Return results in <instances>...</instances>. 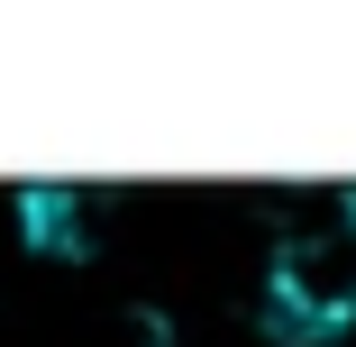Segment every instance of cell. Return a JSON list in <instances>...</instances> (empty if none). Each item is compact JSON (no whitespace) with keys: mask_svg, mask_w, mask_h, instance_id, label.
Segmentation results:
<instances>
[{"mask_svg":"<svg viewBox=\"0 0 356 347\" xmlns=\"http://www.w3.org/2000/svg\"><path fill=\"white\" fill-rule=\"evenodd\" d=\"M265 329L283 347H329L356 329V201L329 220H293L265 256Z\"/></svg>","mask_w":356,"mask_h":347,"instance_id":"cell-1","label":"cell"}]
</instances>
